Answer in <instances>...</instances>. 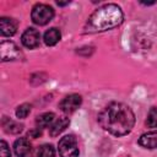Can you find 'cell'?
Listing matches in <instances>:
<instances>
[{
  "instance_id": "obj_4",
  "label": "cell",
  "mask_w": 157,
  "mask_h": 157,
  "mask_svg": "<svg viewBox=\"0 0 157 157\" xmlns=\"http://www.w3.org/2000/svg\"><path fill=\"white\" fill-rule=\"evenodd\" d=\"M60 157H77L78 156V145L74 135H65L60 139L58 145Z\"/></svg>"
},
{
  "instance_id": "obj_16",
  "label": "cell",
  "mask_w": 157,
  "mask_h": 157,
  "mask_svg": "<svg viewBox=\"0 0 157 157\" xmlns=\"http://www.w3.org/2000/svg\"><path fill=\"white\" fill-rule=\"evenodd\" d=\"M146 125L148 128H157V108L152 107L147 114L146 119Z\"/></svg>"
},
{
  "instance_id": "obj_9",
  "label": "cell",
  "mask_w": 157,
  "mask_h": 157,
  "mask_svg": "<svg viewBox=\"0 0 157 157\" xmlns=\"http://www.w3.org/2000/svg\"><path fill=\"white\" fill-rule=\"evenodd\" d=\"M13 151L17 157H26L31 151V142L26 137H20L13 144Z\"/></svg>"
},
{
  "instance_id": "obj_8",
  "label": "cell",
  "mask_w": 157,
  "mask_h": 157,
  "mask_svg": "<svg viewBox=\"0 0 157 157\" xmlns=\"http://www.w3.org/2000/svg\"><path fill=\"white\" fill-rule=\"evenodd\" d=\"M17 31V21L10 17H1L0 18V32L2 36L10 37L13 36Z\"/></svg>"
},
{
  "instance_id": "obj_6",
  "label": "cell",
  "mask_w": 157,
  "mask_h": 157,
  "mask_svg": "<svg viewBox=\"0 0 157 157\" xmlns=\"http://www.w3.org/2000/svg\"><path fill=\"white\" fill-rule=\"evenodd\" d=\"M82 103V98L80 94L77 93H72V94H69L66 96L59 104V108L66 113V114H70V113H74Z\"/></svg>"
},
{
  "instance_id": "obj_14",
  "label": "cell",
  "mask_w": 157,
  "mask_h": 157,
  "mask_svg": "<svg viewBox=\"0 0 157 157\" xmlns=\"http://www.w3.org/2000/svg\"><path fill=\"white\" fill-rule=\"evenodd\" d=\"M54 113H43L37 117L36 119V124L38 125V128H47V126H52L53 121H54Z\"/></svg>"
},
{
  "instance_id": "obj_18",
  "label": "cell",
  "mask_w": 157,
  "mask_h": 157,
  "mask_svg": "<svg viewBox=\"0 0 157 157\" xmlns=\"http://www.w3.org/2000/svg\"><path fill=\"white\" fill-rule=\"evenodd\" d=\"M0 157H11L10 148L6 144V141H4V140L0 141Z\"/></svg>"
},
{
  "instance_id": "obj_15",
  "label": "cell",
  "mask_w": 157,
  "mask_h": 157,
  "mask_svg": "<svg viewBox=\"0 0 157 157\" xmlns=\"http://www.w3.org/2000/svg\"><path fill=\"white\" fill-rule=\"evenodd\" d=\"M38 157H55V150L52 145H43L38 150Z\"/></svg>"
},
{
  "instance_id": "obj_12",
  "label": "cell",
  "mask_w": 157,
  "mask_h": 157,
  "mask_svg": "<svg viewBox=\"0 0 157 157\" xmlns=\"http://www.w3.org/2000/svg\"><path fill=\"white\" fill-rule=\"evenodd\" d=\"M1 124H2L4 130H5L7 134H20V132L23 130V125H22V124L17 123V121H15V120L7 118V117H4V118H2Z\"/></svg>"
},
{
  "instance_id": "obj_17",
  "label": "cell",
  "mask_w": 157,
  "mask_h": 157,
  "mask_svg": "<svg viewBox=\"0 0 157 157\" xmlns=\"http://www.w3.org/2000/svg\"><path fill=\"white\" fill-rule=\"evenodd\" d=\"M29 112H31V104L23 103V104H21V105L17 107V109H16V117L20 118V119H23V118H26L29 114Z\"/></svg>"
},
{
  "instance_id": "obj_7",
  "label": "cell",
  "mask_w": 157,
  "mask_h": 157,
  "mask_svg": "<svg viewBox=\"0 0 157 157\" xmlns=\"http://www.w3.org/2000/svg\"><path fill=\"white\" fill-rule=\"evenodd\" d=\"M39 40H40V34L39 32L36 29V28H27L22 36H21V42L22 44L26 47V48H29V49H33V48H37L39 45Z\"/></svg>"
},
{
  "instance_id": "obj_3",
  "label": "cell",
  "mask_w": 157,
  "mask_h": 157,
  "mask_svg": "<svg viewBox=\"0 0 157 157\" xmlns=\"http://www.w3.org/2000/svg\"><path fill=\"white\" fill-rule=\"evenodd\" d=\"M32 21L36 25L44 26L49 23L54 17V9L47 4H37L33 6L31 12Z\"/></svg>"
},
{
  "instance_id": "obj_19",
  "label": "cell",
  "mask_w": 157,
  "mask_h": 157,
  "mask_svg": "<svg viewBox=\"0 0 157 157\" xmlns=\"http://www.w3.org/2000/svg\"><path fill=\"white\" fill-rule=\"evenodd\" d=\"M28 135H29V136H32V137H39V136L42 135V131L39 130V128H37V129H34V130L29 131V132H28Z\"/></svg>"
},
{
  "instance_id": "obj_5",
  "label": "cell",
  "mask_w": 157,
  "mask_h": 157,
  "mask_svg": "<svg viewBox=\"0 0 157 157\" xmlns=\"http://www.w3.org/2000/svg\"><path fill=\"white\" fill-rule=\"evenodd\" d=\"M0 58L2 61H13V60H20L23 58V54L21 49L10 40H4L0 44Z\"/></svg>"
},
{
  "instance_id": "obj_20",
  "label": "cell",
  "mask_w": 157,
  "mask_h": 157,
  "mask_svg": "<svg viewBox=\"0 0 157 157\" xmlns=\"http://www.w3.org/2000/svg\"><path fill=\"white\" fill-rule=\"evenodd\" d=\"M69 2H70V1H66V2H60V1H58V2H56V4H58V5H59V6H64V5H67V4H69Z\"/></svg>"
},
{
  "instance_id": "obj_1",
  "label": "cell",
  "mask_w": 157,
  "mask_h": 157,
  "mask_svg": "<svg viewBox=\"0 0 157 157\" xmlns=\"http://www.w3.org/2000/svg\"><path fill=\"white\" fill-rule=\"evenodd\" d=\"M99 125L114 136L129 134L135 124V115L131 108L120 102L109 103L98 114Z\"/></svg>"
},
{
  "instance_id": "obj_11",
  "label": "cell",
  "mask_w": 157,
  "mask_h": 157,
  "mask_svg": "<svg viewBox=\"0 0 157 157\" xmlns=\"http://www.w3.org/2000/svg\"><path fill=\"white\" fill-rule=\"evenodd\" d=\"M69 124H70V120H69V118H66V117H60L58 120H55L53 124H52V126L49 128V134H50V136H58L59 134H61L67 126H69Z\"/></svg>"
},
{
  "instance_id": "obj_13",
  "label": "cell",
  "mask_w": 157,
  "mask_h": 157,
  "mask_svg": "<svg viewBox=\"0 0 157 157\" xmlns=\"http://www.w3.org/2000/svg\"><path fill=\"white\" fill-rule=\"evenodd\" d=\"M61 38V33L60 31L56 28V27H53V28H49L45 33H44V43L47 45H55Z\"/></svg>"
},
{
  "instance_id": "obj_2",
  "label": "cell",
  "mask_w": 157,
  "mask_h": 157,
  "mask_svg": "<svg viewBox=\"0 0 157 157\" xmlns=\"http://www.w3.org/2000/svg\"><path fill=\"white\" fill-rule=\"evenodd\" d=\"M124 20L121 9L115 4H107L96 10L85 25V33H97L118 27Z\"/></svg>"
},
{
  "instance_id": "obj_10",
  "label": "cell",
  "mask_w": 157,
  "mask_h": 157,
  "mask_svg": "<svg viewBox=\"0 0 157 157\" xmlns=\"http://www.w3.org/2000/svg\"><path fill=\"white\" fill-rule=\"evenodd\" d=\"M139 144L145 148H157V130L142 134L139 139Z\"/></svg>"
}]
</instances>
